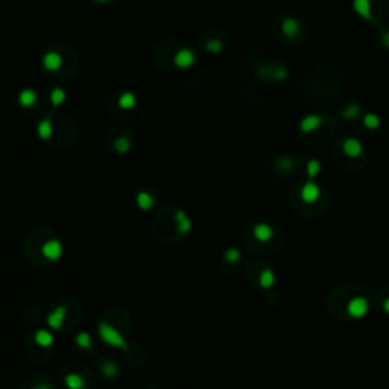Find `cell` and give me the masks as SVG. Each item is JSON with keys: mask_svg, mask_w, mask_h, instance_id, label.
Returning <instances> with one entry per match:
<instances>
[{"mask_svg": "<svg viewBox=\"0 0 389 389\" xmlns=\"http://www.w3.org/2000/svg\"><path fill=\"white\" fill-rule=\"evenodd\" d=\"M98 332H99V336L105 344H108L110 347H114V348H120L123 351H128V348H129L128 342L120 335L119 330L114 328L113 325H110L107 322H101L98 325Z\"/></svg>", "mask_w": 389, "mask_h": 389, "instance_id": "6da1fadb", "label": "cell"}, {"mask_svg": "<svg viewBox=\"0 0 389 389\" xmlns=\"http://www.w3.org/2000/svg\"><path fill=\"white\" fill-rule=\"evenodd\" d=\"M41 254L47 258V260L51 262H56L60 260L64 254V246L63 243L58 240V239H51L43 243L41 246Z\"/></svg>", "mask_w": 389, "mask_h": 389, "instance_id": "7a4b0ae2", "label": "cell"}, {"mask_svg": "<svg viewBox=\"0 0 389 389\" xmlns=\"http://www.w3.org/2000/svg\"><path fill=\"white\" fill-rule=\"evenodd\" d=\"M368 310H370V303L363 297H356L350 300L347 305V312L351 318H362L368 313Z\"/></svg>", "mask_w": 389, "mask_h": 389, "instance_id": "3957f363", "label": "cell"}, {"mask_svg": "<svg viewBox=\"0 0 389 389\" xmlns=\"http://www.w3.org/2000/svg\"><path fill=\"white\" fill-rule=\"evenodd\" d=\"M195 63H196V55L192 49H181L173 56V64L178 68H188Z\"/></svg>", "mask_w": 389, "mask_h": 389, "instance_id": "277c9868", "label": "cell"}, {"mask_svg": "<svg viewBox=\"0 0 389 389\" xmlns=\"http://www.w3.org/2000/svg\"><path fill=\"white\" fill-rule=\"evenodd\" d=\"M320 196H321V188L316 183L309 181V183H305L301 187V199L304 203L313 204V203L318 201V199H320Z\"/></svg>", "mask_w": 389, "mask_h": 389, "instance_id": "5b68a950", "label": "cell"}, {"mask_svg": "<svg viewBox=\"0 0 389 389\" xmlns=\"http://www.w3.org/2000/svg\"><path fill=\"white\" fill-rule=\"evenodd\" d=\"M43 67L47 72H58L63 67V56L60 52L51 51L43 56Z\"/></svg>", "mask_w": 389, "mask_h": 389, "instance_id": "8992f818", "label": "cell"}, {"mask_svg": "<svg viewBox=\"0 0 389 389\" xmlns=\"http://www.w3.org/2000/svg\"><path fill=\"white\" fill-rule=\"evenodd\" d=\"M66 316H67V310L64 305H58L55 310H52L47 316V325H49L52 330H60L63 325H64V321H66Z\"/></svg>", "mask_w": 389, "mask_h": 389, "instance_id": "52a82bcc", "label": "cell"}, {"mask_svg": "<svg viewBox=\"0 0 389 389\" xmlns=\"http://www.w3.org/2000/svg\"><path fill=\"white\" fill-rule=\"evenodd\" d=\"M321 125H322V117L321 116L309 114V116H305L304 119L300 122V129H301V133L309 134V133L316 131V129H320Z\"/></svg>", "mask_w": 389, "mask_h": 389, "instance_id": "ba28073f", "label": "cell"}, {"mask_svg": "<svg viewBox=\"0 0 389 389\" xmlns=\"http://www.w3.org/2000/svg\"><path fill=\"white\" fill-rule=\"evenodd\" d=\"M353 9H355V13L359 17H362L367 21L372 20V17H374L371 0H353Z\"/></svg>", "mask_w": 389, "mask_h": 389, "instance_id": "9c48e42d", "label": "cell"}, {"mask_svg": "<svg viewBox=\"0 0 389 389\" xmlns=\"http://www.w3.org/2000/svg\"><path fill=\"white\" fill-rule=\"evenodd\" d=\"M342 149H344V154L350 158H357L362 155V152H363V146L362 143L355 138V137H348L345 138L344 141V145H342Z\"/></svg>", "mask_w": 389, "mask_h": 389, "instance_id": "30bf717a", "label": "cell"}, {"mask_svg": "<svg viewBox=\"0 0 389 389\" xmlns=\"http://www.w3.org/2000/svg\"><path fill=\"white\" fill-rule=\"evenodd\" d=\"M253 234H254V237L258 242H269L271 239L274 237V230L271 228V225H268V223L260 222V223H257V225L254 227Z\"/></svg>", "mask_w": 389, "mask_h": 389, "instance_id": "8fae6325", "label": "cell"}, {"mask_svg": "<svg viewBox=\"0 0 389 389\" xmlns=\"http://www.w3.org/2000/svg\"><path fill=\"white\" fill-rule=\"evenodd\" d=\"M300 29H301V25H300V21L295 17H288V18L283 20V23H281V31L289 38L297 37Z\"/></svg>", "mask_w": 389, "mask_h": 389, "instance_id": "7c38bea8", "label": "cell"}, {"mask_svg": "<svg viewBox=\"0 0 389 389\" xmlns=\"http://www.w3.org/2000/svg\"><path fill=\"white\" fill-rule=\"evenodd\" d=\"M37 101H38V96H37V91L34 88H25L18 93V102L21 107H25V108L34 107V105L37 103Z\"/></svg>", "mask_w": 389, "mask_h": 389, "instance_id": "4fadbf2b", "label": "cell"}, {"mask_svg": "<svg viewBox=\"0 0 389 389\" xmlns=\"http://www.w3.org/2000/svg\"><path fill=\"white\" fill-rule=\"evenodd\" d=\"M175 220H176V228H178V233L186 234L192 230V219L186 215V211L178 210L175 213Z\"/></svg>", "mask_w": 389, "mask_h": 389, "instance_id": "5bb4252c", "label": "cell"}, {"mask_svg": "<svg viewBox=\"0 0 389 389\" xmlns=\"http://www.w3.org/2000/svg\"><path fill=\"white\" fill-rule=\"evenodd\" d=\"M55 342V338L53 335L49 332V330H44V328H40L37 333H35V344L40 345V347H51L52 344Z\"/></svg>", "mask_w": 389, "mask_h": 389, "instance_id": "9a60e30c", "label": "cell"}, {"mask_svg": "<svg viewBox=\"0 0 389 389\" xmlns=\"http://www.w3.org/2000/svg\"><path fill=\"white\" fill-rule=\"evenodd\" d=\"M64 383L68 389H84L85 388V380L84 377L76 374V372H72V374H67L66 379H64Z\"/></svg>", "mask_w": 389, "mask_h": 389, "instance_id": "2e32d148", "label": "cell"}, {"mask_svg": "<svg viewBox=\"0 0 389 389\" xmlns=\"http://www.w3.org/2000/svg\"><path fill=\"white\" fill-rule=\"evenodd\" d=\"M37 134L41 140H49L53 134V126L51 119H44L38 123L37 126Z\"/></svg>", "mask_w": 389, "mask_h": 389, "instance_id": "e0dca14e", "label": "cell"}, {"mask_svg": "<svg viewBox=\"0 0 389 389\" xmlns=\"http://www.w3.org/2000/svg\"><path fill=\"white\" fill-rule=\"evenodd\" d=\"M137 105V98L135 94L131 93V91H125L120 94L119 98V107L123 108V110H133Z\"/></svg>", "mask_w": 389, "mask_h": 389, "instance_id": "ac0fdd59", "label": "cell"}, {"mask_svg": "<svg viewBox=\"0 0 389 389\" xmlns=\"http://www.w3.org/2000/svg\"><path fill=\"white\" fill-rule=\"evenodd\" d=\"M135 203H137L138 208H141V210H151L152 207H154V199H152V196L146 192H138L135 196Z\"/></svg>", "mask_w": 389, "mask_h": 389, "instance_id": "d6986e66", "label": "cell"}, {"mask_svg": "<svg viewBox=\"0 0 389 389\" xmlns=\"http://www.w3.org/2000/svg\"><path fill=\"white\" fill-rule=\"evenodd\" d=\"M258 281H260V286L263 289H269V288L274 286L275 275H274V272L271 269H263L260 272V278H258Z\"/></svg>", "mask_w": 389, "mask_h": 389, "instance_id": "ffe728a7", "label": "cell"}, {"mask_svg": "<svg viewBox=\"0 0 389 389\" xmlns=\"http://www.w3.org/2000/svg\"><path fill=\"white\" fill-rule=\"evenodd\" d=\"M67 99V94L63 88L60 87H56L51 91V102L53 107H60V105H63Z\"/></svg>", "mask_w": 389, "mask_h": 389, "instance_id": "44dd1931", "label": "cell"}, {"mask_svg": "<svg viewBox=\"0 0 389 389\" xmlns=\"http://www.w3.org/2000/svg\"><path fill=\"white\" fill-rule=\"evenodd\" d=\"M75 342L79 348H84V350H88L91 347V342H93V339L91 336L87 333V332H79L75 338Z\"/></svg>", "mask_w": 389, "mask_h": 389, "instance_id": "7402d4cb", "label": "cell"}, {"mask_svg": "<svg viewBox=\"0 0 389 389\" xmlns=\"http://www.w3.org/2000/svg\"><path fill=\"white\" fill-rule=\"evenodd\" d=\"M114 148L119 154H126V152H129V149H131V140L122 135L114 141Z\"/></svg>", "mask_w": 389, "mask_h": 389, "instance_id": "603a6c76", "label": "cell"}, {"mask_svg": "<svg viewBox=\"0 0 389 389\" xmlns=\"http://www.w3.org/2000/svg\"><path fill=\"white\" fill-rule=\"evenodd\" d=\"M101 370H102V374L107 377V379H113V377H116L117 374H119V367L114 365L113 362H103Z\"/></svg>", "mask_w": 389, "mask_h": 389, "instance_id": "cb8c5ba5", "label": "cell"}, {"mask_svg": "<svg viewBox=\"0 0 389 389\" xmlns=\"http://www.w3.org/2000/svg\"><path fill=\"white\" fill-rule=\"evenodd\" d=\"M363 125L367 126L368 129H377L380 126V117L374 114V113H368L363 116Z\"/></svg>", "mask_w": 389, "mask_h": 389, "instance_id": "d4e9b609", "label": "cell"}, {"mask_svg": "<svg viewBox=\"0 0 389 389\" xmlns=\"http://www.w3.org/2000/svg\"><path fill=\"white\" fill-rule=\"evenodd\" d=\"M307 175L310 176V178H315V176H318V173L321 172V163L320 160H309L307 161Z\"/></svg>", "mask_w": 389, "mask_h": 389, "instance_id": "484cf974", "label": "cell"}, {"mask_svg": "<svg viewBox=\"0 0 389 389\" xmlns=\"http://www.w3.org/2000/svg\"><path fill=\"white\" fill-rule=\"evenodd\" d=\"M360 113V107L357 103H350L342 110V117L345 119H355V117Z\"/></svg>", "mask_w": 389, "mask_h": 389, "instance_id": "4316f807", "label": "cell"}, {"mask_svg": "<svg viewBox=\"0 0 389 389\" xmlns=\"http://www.w3.org/2000/svg\"><path fill=\"white\" fill-rule=\"evenodd\" d=\"M205 49H207V52H210V53H219V52H222V49H223V43H222L220 40H210V41L205 44Z\"/></svg>", "mask_w": 389, "mask_h": 389, "instance_id": "83f0119b", "label": "cell"}, {"mask_svg": "<svg viewBox=\"0 0 389 389\" xmlns=\"http://www.w3.org/2000/svg\"><path fill=\"white\" fill-rule=\"evenodd\" d=\"M240 258V253L237 248H228L225 251V260L230 262V263H237Z\"/></svg>", "mask_w": 389, "mask_h": 389, "instance_id": "f1b7e54d", "label": "cell"}, {"mask_svg": "<svg viewBox=\"0 0 389 389\" xmlns=\"http://www.w3.org/2000/svg\"><path fill=\"white\" fill-rule=\"evenodd\" d=\"M288 78V68L286 67H277L274 70V79L275 81H283V79H286Z\"/></svg>", "mask_w": 389, "mask_h": 389, "instance_id": "f546056e", "label": "cell"}, {"mask_svg": "<svg viewBox=\"0 0 389 389\" xmlns=\"http://www.w3.org/2000/svg\"><path fill=\"white\" fill-rule=\"evenodd\" d=\"M278 166H280V169L281 170H290L292 168H293V160L292 158H280V161H278Z\"/></svg>", "mask_w": 389, "mask_h": 389, "instance_id": "4dcf8cb0", "label": "cell"}, {"mask_svg": "<svg viewBox=\"0 0 389 389\" xmlns=\"http://www.w3.org/2000/svg\"><path fill=\"white\" fill-rule=\"evenodd\" d=\"M382 43L386 49H389V31H385L383 35H382Z\"/></svg>", "mask_w": 389, "mask_h": 389, "instance_id": "1f68e13d", "label": "cell"}, {"mask_svg": "<svg viewBox=\"0 0 389 389\" xmlns=\"http://www.w3.org/2000/svg\"><path fill=\"white\" fill-rule=\"evenodd\" d=\"M32 389H52L49 385H46V383H38V385H35Z\"/></svg>", "mask_w": 389, "mask_h": 389, "instance_id": "d6a6232c", "label": "cell"}, {"mask_svg": "<svg viewBox=\"0 0 389 389\" xmlns=\"http://www.w3.org/2000/svg\"><path fill=\"white\" fill-rule=\"evenodd\" d=\"M383 310H385L386 313H389V298H386L385 303H383Z\"/></svg>", "mask_w": 389, "mask_h": 389, "instance_id": "836d02e7", "label": "cell"}, {"mask_svg": "<svg viewBox=\"0 0 389 389\" xmlns=\"http://www.w3.org/2000/svg\"><path fill=\"white\" fill-rule=\"evenodd\" d=\"M98 3H108V2H111V0H96Z\"/></svg>", "mask_w": 389, "mask_h": 389, "instance_id": "e575fe53", "label": "cell"}]
</instances>
